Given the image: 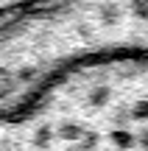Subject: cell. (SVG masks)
I'll use <instances>...</instances> for the list:
<instances>
[{"label": "cell", "mask_w": 148, "mask_h": 151, "mask_svg": "<svg viewBox=\"0 0 148 151\" xmlns=\"http://www.w3.org/2000/svg\"><path fill=\"white\" fill-rule=\"evenodd\" d=\"M95 45L148 48V0H34L0 17V134L20 129L61 67Z\"/></svg>", "instance_id": "cell-1"}]
</instances>
